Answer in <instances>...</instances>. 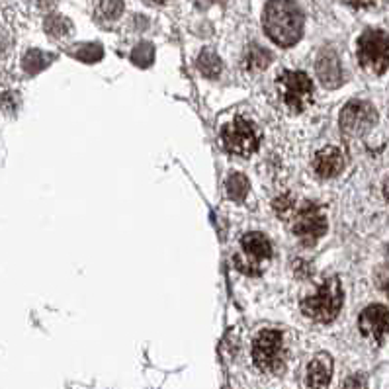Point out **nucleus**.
Returning a JSON list of instances; mask_svg holds the SVG:
<instances>
[{
    "instance_id": "obj_24",
    "label": "nucleus",
    "mask_w": 389,
    "mask_h": 389,
    "mask_svg": "<svg viewBox=\"0 0 389 389\" xmlns=\"http://www.w3.org/2000/svg\"><path fill=\"white\" fill-rule=\"evenodd\" d=\"M383 194H386V200L389 202V176L388 180H386V184H383Z\"/></svg>"
},
{
    "instance_id": "obj_18",
    "label": "nucleus",
    "mask_w": 389,
    "mask_h": 389,
    "mask_svg": "<svg viewBox=\"0 0 389 389\" xmlns=\"http://www.w3.org/2000/svg\"><path fill=\"white\" fill-rule=\"evenodd\" d=\"M274 212H276L282 219H289V217H294L296 215V198L292 194H284V196H278L276 200H274Z\"/></svg>"
},
{
    "instance_id": "obj_8",
    "label": "nucleus",
    "mask_w": 389,
    "mask_h": 389,
    "mask_svg": "<svg viewBox=\"0 0 389 389\" xmlns=\"http://www.w3.org/2000/svg\"><path fill=\"white\" fill-rule=\"evenodd\" d=\"M294 235L299 237L305 243H313L319 237L327 233V217L321 212V207L311 202H305L294 215L292 221Z\"/></svg>"
},
{
    "instance_id": "obj_16",
    "label": "nucleus",
    "mask_w": 389,
    "mask_h": 389,
    "mask_svg": "<svg viewBox=\"0 0 389 389\" xmlns=\"http://www.w3.org/2000/svg\"><path fill=\"white\" fill-rule=\"evenodd\" d=\"M198 67H200V71L204 72L205 77H209V79H215V77L221 72V69H223L219 57L212 51H202L200 59H198Z\"/></svg>"
},
{
    "instance_id": "obj_9",
    "label": "nucleus",
    "mask_w": 389,
    "mask_h": 389,
    "mask_svg": "<svg viewBox=\"0 0 389 389\" xmlns=\"http://www.w3.org/2000/svg\"><path fill=\"white\" fill-rule=\"evenodd\" d=\"M376 120H378V112L374 110L372 104L354 100L347 104L344 110L340 112V129L349 137H362L374 127Z\"/></svg>"
},
{
    "instance_id": "obj_2",
    "label": "nucleus",
    "mask_w": 389,
    "mask_h": 389,
    "mask_svg": "<svg viewBox=\"0 0 389 389\" xmlns=\"http://www.w3.org/2000/svg\"><path fill=\"white\" fill-rule=\"evenodd\" d=\"M276 94L287 112L299 113L311 106L315 98V88L305 72L284 71L278 74Z\"/></svg>"
},
{
    "instance_id": "obj_13",
    "label": "nucleus",
    "mask_w": 389,
    "mask_h": 389,
    "mask_svg": "<svg viewBox=\"0 0 389 389\" xmlns=\"http://www.w3.org/2000/svg\"><path fill=\"white\" fill-rule=\"evenodd\" d=\"M333 376V360L328 354L321 352L315 358L311 360L305 376V388L308 389H328Z\"/></svg>"
},
{
    "instance_id": "obj_12",
    "label": "nucleus",
    "mask_w": 389,
    "mask_h": 389,
    "mask_svg": "<svg viewBox=\"0 0 389 389\" xmlns=\"http://www.w3.org/2000/svg\"><path fill=\"white\" fill-rule=\"evenodd\" d=\"M315 71H317L319 81L323 82L327 88H337L342 84V69L338 63L337 53L331 49H323L315 63Z\"/></svg>"
},
{
    "instance_id": "obj_15",
    "label": "nucleus",
    "mask_w": 389,
    "mask_h": 389,
    "mask_svg": "<svg viewBox=\"0 0 389 389\" xmlns=\"http://www.w3.org/2000/svg\"><path fill=\"white\" fill-rule=\"evenodd\" d=\"M123 12V0H98L96 2V18L102 22L118 20Z\"/></svg>"
},
{
    "instance_id": "obj_25",
    "label": "nucleus",
    "mask_w": 389,
    "mask_h": 389,
    "mask_svg": "<svg viewBox=\"0 0 389 389\" xmlns=\"http://www.w3.org/2000/svg\"><path fill=\"white\" fill-rule=\"evenodd\" d=\"M386 258H388V267H389V246H388V253H386Z\"/></svg>"
},
{
    "instance_id": "obj_26",
    "label": "nucleus",
    "mask_w": 389,
    "mask_h": 389,
    "mask_svg": "<svg viewBox=\"0 0 389 389\" xmlns=\"http://www.w3.org/2000/svg\"><path fill=\"white\" fill-rule=\"evenodd\" d=\"M153 2H159V4H161V2H166V0H153Z\"/></svg>"
},
{
    "instance_id": "obj_22",
    "label": "nucleus",
    "mask_w": 389,
    "mask_h": 389,
    "mask_svg": "<svg viewBox=\"0 0 389 389\" xmlns=\"http://www.w3.org/2000/svg\"><path fill=\"white\" fill-rule=\"evenodd\" d=\"M344 389H364V379H362V378H352L349 381V383L344 386Z\"/></svg>"
},
{
    "instance_id": "obj_17",
    "label": "nucleus",
    "mask_w": 389,
    "mask_h": 389,
    "mask_svg": "<svg viewBox=\"0 0 389 389\" xmlns=\"http://www.w3.org/2000/svg\"><path fill=\"white\" fill-rule=\"evenodd\" d=\"M227 194L231 200L241 202L248 194V180L243 175H231L227 178Z\"/></svg>"
},
{
    "instance_id": "obj_14",
    "label": "nucleus",
    "mask_w": 389,
    "mask_h": 389,
    "mask_svg": "<svg viewBox=\"0 0 389 389\" xmlns=\"http://www.w3.org/2000/svg\"><path fill=\"white\" fill-rule=\"evenodd\" d=\"M270 65V53L260 45H253L245 55V67L248 72H260Z\"/></svg>"
},
{
    "instance_id": "obj_21",
    "label": "nucleus",
    "mask_w": 389,
    "mask_h": 389,
    "mask_svg": "<svg viewBox=\"0 0 389 389\" xmlns=\"http://www.w3.org/2000/svg\"><path fill=\"white\" fill-rule=\"evenodd\" d=\"M77 59H84V61H94V59H100L102 49L98 45H82L81 51L74 53Z\"/></svg>"
},
{
    "instance_id": "obj_3",
    "label": "nucleus",
    "mask_w": 389,
    "mask_h": 389,
    "mask_svg": "<svg viewBox=\"0 0 389 389\" xmlns=\"http://www.w3.org/2000/svg\"><path fill=\"white\" fill-rule=\"evenodd\" d=\"M342 308V286L337 276L327 278L313 296L301 299V311L313 321L331 323Z\"/></svg>"
},
{
    "instance_id": "obj_4",
    "label": "nucleus",
    "mask_w": 389,
    "mask_h": 389,
    "mask_svg": "<svg viewBox=\"0 0 389 389\" xmlns=\"http://www.w3.org/2000/svg\"><path fill=\"white\" fill-rule=\"evenodd\" d=\"M358 63L362 69L381 74L389 69V35L381 30H368L358 40Z\"/></svg>"
},
{
    "instance_id": "obj_19",
    "label": "nucleus",
    "mask_w": 389,
    "mask_h": 389,
    "mask_svg": "<svg viewBox=\"0 0 389 389\" xmlns=\"http://www.w3.org/2000/svg\"><path fill=\"white\" fill-rule=\"evenodd\" d=\"M45 30L49 35L53 38H63V35H67L69 30H71V26H69V22L61 18V16H51V18H47L45 22Z\"/></svg>"
},
{
    "instance_id": "obj_6",
    "label": "nucleus",
    "mask_w": 389,
    "mask_h": 389,
    "mask_svg": "<svg viewBox=\"0 0 389 389\" xmlns=\"http://www.w3.org/2000/svg\"><path fill=\"white\" fill-rule=\"evenodd\" d=\"M221 145L227 153L237 157H251L260 145V135L248 120L235 118L221 129Z\"/></svg>"
},
{
    "instance_id": "obj_20",
    "label": "nucleus",
    "mask_w": 389,
    "mask_h": 389,
    "mask_svg": "<svg viewBox=\"0 0 389 389\" xmlns=\"http://www.w3.org/2000/svg\"><path fill=\"white\" fill-rule=\"evenodd\" d=\"M47 55H43L41 51H30L26 55V59H24V67H26V71L28 72H38L41 71L45 65H47V59H45Z\"/></svg>"
},
{
    "instance_id": "obj_23",
    "label": "nucleus",
    "mask_w": 389,
    "mask_h": 389,
    "mask_svg": "<svg viewBox=\"0 0 389 389\" xmlns=\"http://www.w3.org/2000/svg\"><path fill=\"white\" fill-rule=\"evenodd\" d=\"M350 6H356V8H366V6H372L376 0H347Z\"/></svg>"
},
{
    "instance_id": "obj_5",
    "label": "nucleus",
    "mask_w": 389,
    "mask_h": 389,
    "mask_svg": "<svg viewBox=\"0 0 389 389\" xmlns=\"http://www.w3.org/2000/svg\"><path fill=\"white\" fill-rule=\"evenodd\" d=\"M253 360L262 372L278 374L286 364L284 337L280 331H262L253 342Z\"/></svg>"
},
{
    "instance_id": "obj_11",
    "label": "nucleus",
    "mask_w": 389,
    "mask_h": 389,
    "mask_svg": "<svg viewBox=\"0 0 389 389\" xmlns=\"http://www.w3.org/2000/svg\"><path fill=\"white\" fill-rule=\"evenodd\" d=\"M344 164H347L344 153L337 147H327V149L319 151L313 159V168L321 178H333V176L340 175Z\"/></svg>"
},
{
    "instance_id": "obj_7",
    "label": "nucleus",
    "mask_w": 389,
    "mask_h": 389,
    "mask_svg": "<svg viewBox=\"0 0 389 389\" xmlns=\"http://www.w3.org/2000/svg\"><path fill=\"white\" fill-rule=\"evenodd\" d=\"M241 246H243L245 258L235 255L237 270L245 272L246 276H258L262 272V264L270 260V256H272L270 241L262 233L253 231L241 239Z\"/></svg>"
},
{
    "instance_id": "obj_10",
    "label": "nucleus",
    "mask_w": 389,
    "mask_h": 389,
    "mask_svg": "<svg viewBox=\"0 0 389 389\" xmlns=\"http://www.w3.org/2000/svg\"><path fill=\"white\" fill-rule=\"evenodd\" d=\"M358 327L364 337L379 344L389 333V309L383 305H370L360 313Z\"/></svg>"
},
{
    "instance_id": "obj_1",
    "label": "nucleus",
    "mask_w": 389,
    "mask_h": 389,
    "mask_svg": "<svg viewBox=\"0 0 389 389\" xmlns=\"http://www.w3.org/2000/svg\"><path fill=\"white\" fill-rule=\"evenodd\" d=\"M264 31L280 47H289L303 33V14L294 0H270L264 10Z\"/></svg>"
}]
</instances>
